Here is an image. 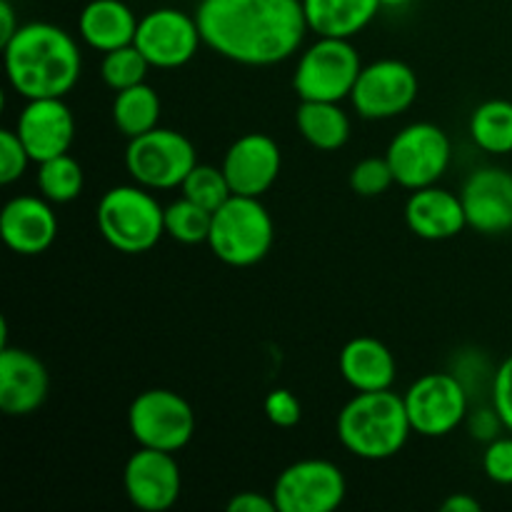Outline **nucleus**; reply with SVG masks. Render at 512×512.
Returning <instances> with one entry per match:
<instances>
[{"mask_svg": "<svg viewBox=\"0 0 512 512\" xmlns=\"http://www.w3.org/2000/svg\"><path fill=\"white\" fill-rule=\"evenodd\" d=\"M195 20L210 50L255 68L288 60L308 33L303 0H200Z\"/></svg>", "mask_w": 512, "mask_h": 512, "instance_id": "f257e3e1", "label": "nucleus"}, {"mask_svg": "<svg viewBox=\"0 0 512 512\" xmlns=\"http://www.w3.org/2000/svg\"><path fill=\"white\" fill-rule=\"evenodd\" d=\"M8 83L25 100L65 98L83 70L73 35L53 23H25L3 45Z\"/></svg>", "mask_w": 512, "mask_h": 512, "instance_id": "f03ea898", "label": "nucleus"}, {"mask_svg": "<svg viewBox=\"0 0 512 512\" xmlns=\"http://www.w3.org/2000/svg\"><path fill=\"white\" fill-rule=\"evenodd\" d=\"M410 433L413 425L403 395L390 388L358 393L338 415V438L355 458H393L405 448Z\"/></svg>", "mask_w": 512, "mask_h": 512, "instance_id": "7ed1b4c3", "label": "nucleus"}, {"mask_svg": "<svg viewBox=\"0 0 512 512\" xmlns=\"http://www.w3.org/2000/svg\"><path fill=\"white\" fill-rule=\"evenodd\" d=\"M98 230L110 248L125 255L153 250L165 235V208L143 185H118L100 198Z\"/></svg>", "mask_w": 512, "mask_h": 512, "instance_id": "20e7f679", "label": "nucleus"}, {"mask_svg": "<svg viewBox=\"0 0 512 512\" xmlns=\"http://www.w3.org/2000/svg\"><path fill=\"white\" fill-rule=\"evenodd\" d=\"M273 235V218L260 198L230 195L213 213L208 245L220 263L250 268L270 253Z\"/></svg>", "mask_w": 512, "mask_h": 512, "instance_id": "39448f33", "label": "nucleus"}, {"mask_svg": "<svg viewBox=\"0 0 512 512\" xmlns=\"http://www.w3.org/2000/svg\"><path fill=\"white\" fill-rule=\"evenodd\" d=\"M363 63L348 38H325L310 45L298 60L293 88L300 100L343 103L350 98Z\"/></svg>", "mask_w": 512, "mask_h": 512, "instance_id": "423d86ee", "label": "nucleus"}, {"mask_svg": "<svg viewBox=\"0 0 512 512\" xmlns=\"http://www.w3.org/2000/svg\"><path fill=\"white\" fill-rule=\"evenodd\" d=\"M198 165L193 143L183 133L155 128L130 138L125 150V168L130 178L148 190H173L183 185L190 170Z\"/></svg>", "mask_w": 512, "mask_h": 512, "instance_id": "0eeeda50", "label": "nucleus"}, {"mask_svg": "<svg viewBox=\"0 0 512 512\" xmlns=\"http://www.w3.org/2000/svg\"><path fill=\"white\" fill-rule=\"evenodd\" d=\"M128 428L140 448L178 453L195 433V413L183 395L165 388L140 393L128 410Z\"/></svg>", "mask_w": 512, "mask_h": 512, "instance_id": "6e6552de", "label": "nucleus"}, {"mask_svg": "<svg viewBox=\"0 0 512 512\" xmlns=\"http://www.w3.org/2000/svg\"><path fill=\"white\" fill-rule=\"evenodd\" d=\"M413 433L443 438L460 428L470 413V393L455 373H428L403 395Z\"/></svg>", "mask_w": 512, "mask_h": 512, "instance_id": "1a4fd4ad", "label": "nucleus"}, {"mask_svg": "<svg viewBox=\"0 0 512 512\" xmlns=\"http://www.w3.org/2000/svg\"><path fill=\"white\" fill-rule=\"evenodd\" d=\"M450 138L433 123H413L400 130L388 145L390 168L395 183L408 190L428 188L445 175L450 165Z\"/></svg>", "mask_w": 512, "mask_h": 512, "instance_id": "9d476101", "label": "nucleus"}, {"mask_svg": "<svg viewBox=\"0 0 512 512\" xmlns=\"http://www.w3.org/2000/svg\"><path fill=\"white\" fill-rule=\"evenodd\" d=\"M348 493L343 470L330 460L308 458L278 475L273 500L278 512H333Z\"/></svg>", "mask_w": 512, "mask_h": 512, "instance_id": "9b49d317", "label": "nucleus"}, {"mask_svg": "<svg viewBox=\"0 0 512 512\" xmlns=\"http://www.w3.org/2000/svg\"><path fill=\"white\" fill-rule=\"evenodd\" d=\"M418 98V75L403 60H375L363 65L350 93L353 108L368 120H388L405 113Z\"/></svg>", "mask_w": 512, "mask_h": 512, "instance_id": "f8f14e48", "label": "nucleus"}, {"mask_svg": "<svg viewBox=\"0 0 512 512\" xmlns=\"http://www.w3.org/2000/svg\"><path fill=\"white\" fill-rule=\"evenodd\" d=\"M203 43L195 15L183 10L158 8L143 15L135 33V45L148 58L153 68L173 70L193 60L198 45Z\"/></svg>", "mask_w": 512, "mask_h": 512, "instance_id": "ddd939ff", "label": "nucleus"}, {"mask_svg": "<svg viewBox=\"0 0 512 512\" xmlns=\"http://www.w3.org/2000/svg\"><path fill=\"white\" fill-rule=\"evenodd\" d=\"M123 485L130 503L143 512H165L180 498V468L173 453L140 448L125 463Z\"/></svg>", "mask_w": 512, "mask_h": 512, "instance_id": "4468645a", "label": "nucleus"}, {"mask_svg": "<svg viewBox=\"0 0 512 512\" xmlns=\"http://www.w3.org/2000/svg\"><path fill=\"white\" fill-rule=\"evenodd\" d=\"M280 165H283V155L270 135L245 133L230 145L220 168L228 178L233 195L260 198L278 180Z\"/></svg>", "mask_w": 512, "mask_h": 512, "instance_id": "2eb2a0df", "label": "nucleus"}, {"mask_svg": "<svg viewBox=\"0 0 512 512\" xmlns=\"http://www.w3.org/2000/svg\"><path fill=\"white\" fill-rule=\"evenodd\" d=\"M15 133L33 163H45L68 153L75 138V118L63 98H35L20 110Z\"/></svg>", "mask_w": 512, "mask_h": 512, "instance_id": "dca6fc26", "label": "nucleus"}, {"mask_svg": "<svg viewBox=\"0 0 512 512\" xmlns=\"http://www.w3.org/2000/svg\"><path fill=\"white\" fill-rule=\"evenodd\" d=\"M50 375L38 355L0 345V410L10 418L33 415L45 403Z\"/></svg>", "mask_w": 512, "mask_h": 512, "instance_id": "f3484780", "label": "nucleus"}, {"mask_svg": "<svg viewBox=\"0 0 512 512\" xmlns=\"http://www.w3.org/2000/svg\"><path fill=\"white\" fill-rule=\"evenodd\" d=\"M468 228L483 235L512 230V173L503 168H480L465 180L463 193Z\"/></svg>", "mask_w": 512, "mask_h": 512, "instance_id": "a211bd4d", "label": "nucleus"}, {"mask_svg": "<svg viewBox=\"0 0 512 512\" xmlns=\"http://www.w3.org/2000/svg\"><path fill=\"white\" fill-rule=\"evenodd\" d=\"M0 235L13 253H45L58 235V218L50 208V200L38 195H18L8 200L0 213Z\"/></svg>", "mask_w": 512, "mask_h": 512, "instance_id": "6ab92c4d", "label": "nucleus"}, {"mask_svg": "<svg viewBox=\"0 0 512 512\" xmlns=\"http://www.w3.org/2000/svg\"><path fill=\"white\" fill-rule=\"evenodd\" d=\"M405 223L423 240H448L468 228L460 195L438 185L413 190L405 203Z\"/></svg>", "mask_w": 512, "mask_h": 512, "instance_id": "aec40b11", "label": "nucleus"}, {"mask_svg": "<svg viewBox=\"0 0 512 512\" xmlns=\"http://www.w3.org/2000/svg\"><path fill=\"white\" fill-rule=\"evenodd\" d=\"M138 23L133 10L123 0H90L78 20L80 38L100 53H110L135 43Z\"/></svg>", "mask_w": 512, "mask_h": 512, "instance_id": "412c9836", "label": "nucleus"}, {"mask_svg": "<svg viewBox=\"0 0 512 512\" xmlns=\"http://www.w3.org/2000/svg\"><path fill=\"white\" fill-rule=\"evenodd\" d=\"M340 373L358 393L388 390L395 380V358L378 338H353L340 353Z\"/></svg>", "mask_w": 512, "mask_h": 512, "instance_id": "4be33fe9", "label": "nucleus"}, {"mask_svg": "<svg viewBox=\"0 0 512 512\" xmlns=\"http://www.w3.org/2000/svg\"><path fill=\"white\" fill-rule=\"evenodd\" d=\"M308 30L325 38H353L375 13L380 0H303Z\"/></svg>", "mask_w": 512, "mask_h": 512, "instance_id": "5701e85b", "label": "nucleus"}, {"mask_svg": "<svg viewBox=\"0 0 512 512\" xmlns=\"http://www.w3.org/2000/svg\"><path fill=\"white\" fill-rule=\"evenodd\" d=\"M300 135L313 148L333 153L340 150L350 138V118L340 103H323V100H300L295 113Z\"/></svg>", "mask_w": 512, "mask_h": 512, "instance_id": "b1692460", "label": "nucleus"}, {"mask_svg": "<svg viewBox=\"0 0 512 512\" xmlns=\"http://www.w3.org/2000/svg\"><path fill=\"white\" fill-rule=\"evenodd\" d=\"M113 123L125 138L150 133L160 123V95L148 83H138L115 93Z\"/></svg>", "mask_w": 512, "mask_h": 512, "instance_id": "393cba45", "label": "nucleus"}, {"mask_svg": "<svg viewBox=\"0 0 512 512\" xmlns=\"http://www.w3.org/2000/svg\"><path fill=\"white\" fill-rule=\"evenodd\" d=\"M470 138L480 150L493 155L512 153V103L485 100L470 115Z\"/></svg>", "mask_w": 512, "mask_h": 512, "instance_id": "a878e982", "label": "nucleus"}, {"mask_svg": "<svg viewBox=\"0 0 512 512\" xmlns=\"http://www.w3.org/2000/svg\"><path fill=\"white\" fill-rule=\"evenodd\" d=\"M38 188L43 198H48L50 203H70L80 195L83 190V168H80L78 160L73 155H58V158H50L45 163H38Z\"/></svg>", "mask_w": 512, "mask_h": 512, "instance_id": "bb28decb", "label": "nucleus"}, {"mask_svg": "<svg viewBox=\"0 0 512 512\" xmlns=\"http://www.w3.org/2000/svg\"><path fill=\"white\" fill-rule=\"evenodd\" d=\"M213 213L183 195L165 208V235L183 245L208 243Z\"/></svg>", "mask_w": 512, "mask_h": 512, "instance_id": "cd10ccee", "label": "nucleus"}, {"mask_svg": "<svg viewBox=\"0 0 512 512\" xmlns=\"http://www.w3.org/2000/svg\"><path fill=\"white\" fill-rule=\"evenodd\" d=\"M148 58L138 50V45L130 43L123 45L118 50H110L103 55V63H100V75H103L105 85L113 88L115 93L125 88H133V85L145 83L148 78Z\"/></svg>", "mask_w": 512, "mask_h": 512, "instance_id": "c85d7f7f", "label": "nucleus"}, {"mask_svg": "<svg viewBox=\"0 0 512 512\" xmlns=\"http://www.w3.org/2000/svg\"><path fill=\"white\" fill-rule=\"evenodd\" d=\"M180 190H183L185 198L203 205V208L210 210V213H215V210H218L230 195H233L223 168H215V165H200V163L190 170V175L183 180Z\"/></svg>", "mask_w": 512, "mask_h": 512, "instance_id": "c756f323", "label": "nucleus"}, {"mask_svg": "<svg viewBox=\"0 0 512 512\" xmlns=\"http://www.w3.org/2000/svg\"><path fill=\"white\" fill-rule=\"evenodd\" d=\"M395 183L388 158H365L350 170V188L360 198H378Z\"/></svg>", "mask_w": 512, "mask_h": 512, "instance_id": "7c9ffc66", "label": "nucleus"}, {"mask_svg": "<svg viewBox=\"0 0 512 512\" xmlns=\"http://www.w3.org/2000/svg\"><path fill=\"white\" fill-rule=\"evenodd\" d=\"M30 155L25 150L23 140L15 130H0V183L10 185L23 178L25 168L30 163Z\"/></svg>", "mask_w": 512, "mask_h": 512, "instance_id": "2f4dec72", "label": "nucleus"}, {"mask_svg": "<svg viewBox=\"0 0 512 512\" xmlns=\"http://www.w3.org/2000/svg\"><path fill=\"white\" fill-rule=\"evenodd\" d=\"M263 408L270 423L278 425V428H295L303 420V405H300L298 395L285 388L268 393Z\"/></svg>", "mask_w": 512, "mask_h": 512, "instance_id": "473e14b6", "label": "nucleus"}, {"mask_svg": "<svg viewBox=\"0 0 512 512\" xmlns=\"http://www.w3.org/2000/svg\"><path fill=\"white\" fill-rule=\"evenodd\" d=\"M483 470L493 483L512 485V438H495L483 453Z\"/></svg>", "mask_w": 512, "mask_h": 512, "instance_id": "72a5a7b5", "label": "nucleus"}, {"mask_svg": "<svg viewBox=\"0 0 512 512\" xmlns=\"http://www.w3.org/2000/svg\"><path fill=\"white\" fill-rule=\"evenodd\" d=\"M490 403L503 418V425L508 433H512V355L503 360L493 375V388H490Z\"/></svg>", "mask_w": 512, "mask_h": 512, "instance_id": "f704fd0d", "label": "nucleus"}, {"mask_svg": "<svg viewBox=\"0 0 512 512\" xmlns=\"http://www.w3.org/2000/svg\"><path fill=\"white\" fill-rule=\"evenodd\" d=\"M468 428L470 435L480 443H493L495 438H500V430H505L503 418L495 410V405L490 403L488 408H478L468 415Z\"/></svg>", "mask_w": 512, "mask_h": 512, "instance_id": "c9c22d12", "label": "nucleus"}, {"mask_svg": "<svg viewBox=\"0 0 512 512\" xmlns=\"http://www.w3.org/2000/svg\"><path fill=\"white\" fill-rule=\"evenodd\" d=\"M228 512H278L273 498H265V495L253 493V490H245L230 498Z\"/></svg>", "mask_w": 512, "mask_h": 512, "instance_id": "e433bc0d", "label": "nucleus"}, {"mask_svg": "<svg viewBox=\"0 0 512 512\" xmlns=\"http://www.w3.org/2000/svg\"><path fill=\"white\" fill-rule=\"evenodd\" d=\"M18 20H15V10L8 0H0V45L8 43L15 33H18Z\"/></svg>", "mask_w": 512, "mask_h": 512, "instance_id": "4c0bfd02", "label": "nucleus"}, {"mask_svg": "<svg viewBox=\"0 0 512 512\" xmlns=\"http://www.w3.org/2000/svg\"><path fill=\"white\" fill-rule=\"evenodd\" d=\"M440 510L443 512H480L483 510V505H480V500H475L473 495L455 493V495H450L443 505H440Z\"/></svg>", "mask_w": 512, "mask_h": 512, "instance_id": "58836bf2", "label": "nucleus"}, {"mask_svg": "<svg viewBox=\"0 0 512 512\" xmlns=\"http://www.w3.org/2000/svg\"><path fill=\"white\" fill-rule=\"evenodd\" d=\"M410 0H380V5H385V8H400V5H408Z\"/></svg>", "mask_w": 512, "mask_h": 512, "instance_id": "ea45409f", "label": "nucleus"}]
</instances>
